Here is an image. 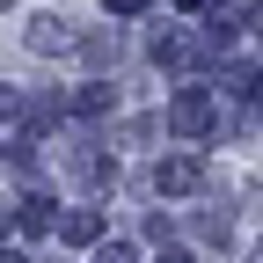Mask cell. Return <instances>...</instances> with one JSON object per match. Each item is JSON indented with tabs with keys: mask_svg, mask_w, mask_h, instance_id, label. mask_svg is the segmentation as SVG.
Here are the masks:
<instances>
[{
	"mask_svg": "<svg viewBox=\"0 0 263 263\" xmlns=\"http://www.w3.org/2000/svg\"><path fill=\"white\" fill-rule=\"evenodd\" d=\"M168 124L176 132H205L212 124V103H205V95H176V103H168Z\"/></svg>",
	"mask_w": 263,
	"mask_h": 263,
	"instance_id": "obj_1",
	"label": "cell"
},
{
	"mask_svg": "<svg viewBox=\"0 0 263 263\" xmlns=\"http://www.w3.org/2000/svg\"><path fill=\"white\" fill-rule=\"evenodd\" d=\"M197 176H205V168H197L190 154H176V161H161V176H154V183H161V190H197Z\"/></svg>",
	"mask_w": 263,
	"mask_h": 263,
	"instance_id": "obj_2",
	"label": "cell"
},
{
	"mask_svg": "<svg viewBox=\"0 0 263 263\" xmlns=\"http://www.w3.org/2000/svg\"><path fill=\"white\" fill-rule=\"evenodd\" d=\"M29 44H37V51H66L73 37H66V22H59V15H37V22H29Z\"/></svg>",
	"mask_w": 263,
	"mask_h": 263,
	"instance_id": "obj_3",
	"label": "cell"
},
{
	"mask_svg": "<svg viewBox=\"0 0 263 263\" xmlns=\"http://www.w3.org/2000/svg\"><path fill=\"white\" fill-rule=\"evenodd\" d=\"M95 234H103L95 212H66V241H95Z\"/></svg>",
	"mask_w": 263,
	"mask_h": 263,
	"instance_id": "obj_4",
	"label": "cell"
},
{
	"mask_svg": "<svg viewBox=\"0 0 263 263\" xmlns=\"http://www.w3.org/2000/svg\"><path fill=\"white\" fill-rule=\"evenodd\" d=\"M95 263H132V241H110L103 256H95Z\"/></svg>",
	"mask_w": 263,
	"mask_h": 263,
	"instance_id": "obj_5",
	"label": "cell"
},
{
	"mask_svg": "<svg viewBox=\"0 0 263 263\" xmlns=\"http://www.w3.org/2000/svg\"><path fill=\"white\" fill-rule=\"evenodd\" d=\"M154 263H190V249H161V256H154Z\"/></svg>",
	"mask_w": 263,
	"mask_h": 263,
	"instance_id": "obj_6",
	"label": "cell"
},
{
	"mask_svg": "<svg viewBox=\"0 0 263 263\" xmlns=\"http://www.w3.org/2000/svg\"><path fill=\"white\" fill-rule=\"evenodd\" d=\"M0 263H22V256H15V249H0Z\"/></svg>",
	"mask_w": 263,
	"mask_h": 263,
	"instance_id": "obj_7",
	"label": "cell"
},
{
	"mask_svg": "<svg viewBox=\"0 0 263 263\" xmlns=\"http://www.w3.org/2000/svg\"><path fill=\"white\" fill-rule=\"evenodd\" d=\"M8 219H15V212H8V205H0V227H8Z\"/></svg>",
	"mask_w": 263,
	"mask_h": 263,
	"instance_id": "obj_8",
	"label": "cell"
},
{
	"mask_svg": "<svg viewBox=\"0 0 263 263\" xmlns=\"http://www.w3.org/2000/svg\"><path fill=\"white\" fill-rule=\"evenodd\" d=\"M0 8H8V0H0Z\"/></svg>",
	"mask_w": 263,
	"mask_h": 263,
	"instance_id": "obj_9",
	"label": "cell"
}]
</instances>
